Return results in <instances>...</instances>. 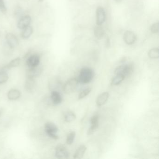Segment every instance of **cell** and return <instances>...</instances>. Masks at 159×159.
<instances>
[{
	"instance_id": "cell-1",
	"label": "cell",
	"mask_w": 159,
	"mask_h": 159,
	"mask_svg": "<svg viewBox=\"0 0 159 159\" xmlns=\"http://www.w3.org/2000/svg\"><path fill=\"white\" fill-rule=\"evenodd\" d=\"M95 76L94 70L89 67H84L81 70L79 75V81L82 84L91 82Z\"/></svg>"
},
{
	"instance_id": "cell-2",
	"label": "cell",
	"mask_w": 159,
	"mask_h": 159,
	"mask_svg": "<svg viewBox=\"0 0 159 159\" xmlns=\"http://www.w3.org/2000/svg\"><path fill=\"white\" fill-rule=\"evenodd\" d=\"M44 130L46 134L52 139L57 140L59 139L57 135L58 128L57 126L52 122H47L44 125Z\"/></svg>"
},
{
	"instance_id": "cell-3",
	"label": "cell",
	"mask_w": 159,
	"mask_h": 159,
	"mask_svg": "<svg viewBox=\"0 0 159 159\" xmlns=\"http://www.w3.org/2000/svg\"><path fill=\"white\" fill-rule=\"evenodd\" d=\"M134 70V66L133 64H128L123 65L118 67L115 69L114 73L116 75H123L125 78L130 76Z\"/></svg>"
},
{
	"instance_id": "cell-4",
	"label": "cell",
	"mask_w": 159,
	"mask_h": 159,
	"mask_svg": "<svg viewBox=\"0 0 159 159\" xmlns=\"http://www.w3.org/2000/svg\"><path fill=\"white\" fill-rule=\"evenodd\" d=\"M79 81L76 78L69 80L63 86V91L66 94H70L77 90Z\"/></svg>"
},
{
	"instance_id": "cell-5",
	"label": "cell",
	"mask_w": 159,
	"mask_h": 159,
	"mask_svg": "<svg viewBox=\"0 0 159 159\" xmlns=\"http://www.w3.org/2000/svg\"><path fill=\"white\" fill-rule=\"evenodd\" d=\"M69 151L64 145H57L55 148V156L58 159H68L69 158Z\"/></svg>"
},
{
	"instance_id": "cell-6",
	"label": "cell",
	"mask_w": 159,
	"mask_h": 159,
	"mask_svg": "<svg viewBox=\"0 0 159 159\" xmlns=\"http://www.w3.org/2000/svg\"><path fill=\"white\" fill-rule=\"evenodd\" d=\"M6 43L11 49H15L19 44V40L13 33L9 32L5 35Z\"/></svg>"
},
{
	"instance_id": "cell-7",
	"label": "cell",
	"mask_w": 159,
	"mask_h": 159,
	"mask_svg": "<svg viewBox=\"0 0 159 159\" xmlns=\"http://www.w3.org/2000/svg\"><path fill=\"white\" fill-rule=\"evenodd\" d=\"M40 60L41 57L38 54H33L27 57L26 61V64L29 68L35 67L39 65Z\"/></svg>"
},
{
	"instance_id": "cell-8",
	"label": "cell",
	"mask_w": 159,
	"mask_h": 159,
	"mask_svg": "<svg viewBox=\"0 0 159 159\" xmlns=\"http://www.w3.org/2000/svg\"><path fill=\"white\" fill-rule=\"evenodd\" d=\"M50 99L52 105L57 106L62 103L63 101V97L59 91H52Z\"/></svg>"
},
{
	"instance_id": "cell-9",
	"label": "cell",
	"mask_w": 159,
	"mask_h": 159,
	"mask_svg": "<svg viewBox=\"0 0 159 159\" xmlns=\"http://www.w3.org/2000/svg\"><path fill=\"white\" fill-rule=\"evenodd\" d=\"M32 19L29 15L24 16L18 20L17 27L19 30H23L24 29L30 26Z\"/></svg>"
},
{
	"instance_id": "cell-10",
	"label": "cell",
	"mask_w": 159,
	"mask_h": 159,
	"mask_svg": "<svg viewBox=\"0 0 159 159\" xmlns=\"http://www.w3.org/2000/svg\"><path fill=\"white\" fill-rule=\"evenodd\" d=\"M43 70V68L39 66V65L35 67L29 68L27 71V77L36 79L41 75Z\"/></svg>"
},
{
	"instance_id": "cell-11",
	"label": "cell",
	"mask_w": 159,
	"mask_h": 159,
	"mask_svg": "<svg viewBox=\"0 0 159 159\" xmlns=\"http://www.w3.org/2000/svg\"><path fill=\"white\" fill-rule=\"evenodd\" d=\"M90 123L91 126L87 132V135H91L93 134L98 128L99 125V116L98 114L93 115L91 118Z\"/></svg>"
},
{
	"instance_id": "cell-12",
	"label": "cell",
	"mask_w": 159,
	"mask_h": 159,
	"mask_svg": "<svg viewBox=\"0 0 159 159\" xmlns=\"http://www.w3.org/2000/svg\"><path fill=\"white\" fill-rule=\"evenodd\" d=\"M123 39L126 44L132 45L135 43L137 37L134 32L130 30H127L124 33Z\"/></svg>"
},
{
	"instance_id": "cell-13",
	"label": "cell",
	"mask_w": 159,
	"mask_h": 159,
	"mask_svg": "<svg viewBox=\"0 0 159 159\" xmlns=\"http://www.w3.org/2000/svg\"><path fill=\"white\" fill-rule=\"evenodd\" d=\"M21 58L19 57H16L14 59L11 60L7 65L3 66L0 69V70H3V71H8V70H10L11 69L17 67L21 64Z\"/></svg>"
},
{
	"instance_id": "cell-14",
	"label": "cell",
	"mask_w": 159,
	"mask_h": 159,
	"mask_svg": "<svg viewBox=\"0 0 159 159\" xmlns=\"http://www.w3.org/2000/svg\"><path fill=\"white\" fill-rule=\"evenodd\" d=\"M96 17L98 25H101L106 20V12L103 7H98L96 11Z\"/></svg>"
},
{
	"instance_id": "cell-15",
	"label": "cell",
	"mask_w": 159,
	"mask_h": 159,
	"mask_svg": "<svg viewBox=\"0 0 159 159\" xmlns=\"http://www.w3.org/2000/svg\"><path fill=\"white\" fill-rule=\"evenodd\" d=\"M36 82L35 79L27 77L25 84V88L26 92L32 93L36 87Z\"/></svg>"
},
{
	"instance_id": "cell-16",
	"label": "cell",
	"mask_w": 159,
	"mask_h": 159,
	"mask_svg": "<svg viewBox=\"0 0 159 159\" xmlns=\"http://www.w3.org/2000/svg\"><path fill=\"white\" fill-rule=\"evenodd\" d=\"M21 96V92L17 89H11L7 93V98L11 101H15L20 98Z\"/></svg>"
},
{
	"instance_id": "cell-17",
	"label": "cell",
	"mask_w": 159,
	"mask_h": 159,
	"mask_svg": "<svg viewBox=\"0 0 159 159\" xmlns=\"http://www.w3.org/2000/svg\"><path fill=\"white\" fill-rule=\"evenodd\" d=\"M109 98V93L108 92L102 93L98 97L96 100V104L98 107H100L106 104Z\"/></svg>"
},
{
	"instance_id": "cell-18",
	"label": "cell",
	"mask_w": 159,
	"mask_h": 159,
	"mask_svg": "<svg viewBox=\"0 0 159 159\" xmlns=\"http://www.w3.org/2000/svg\"><path fill=\"white\" fill-rule=\"evenodd\" d=\"M62 83L61 80L57 79H53L49 84V88L52 91H58L57 89L61 88Z\"/></svg>"
},
{
	"instance_id": "cell-19",
	"label": "cell",
	"mask_w": 159,
	"mask_h": 159,
	"mask_svg": "<svg viewBox=\"0 0 159 159\" xmlns=\"http://www.w3.org/2000/svg\"><path fill=\"white\" fill-rule=\"evenodd\" d=\"M33 33V28L31 26L27 27L22 30L21 37L22 39L27 40L29 39Z\"/></svg>"
},
{
	"instance_id": "cell-20",
	"label": "cell",
	"mask_w": 159,
	"mask_h": 159,
	"mask_svg": "<svg viewBox=\"0 0 159 159\" xmlns=\"http://www.w3.org/2000/svg\"><path fill=\"white\" fill-rule=\"evenodd\" d=\"M87 149V147L85 145H81L80 146L75 152L73 158L75 159H81L83 157Z\"/></svg>"
},
{
	"instance_id": "cell-21",
	"label": "cell",
	"mask_w": 159,
	"mask_h": 159,
	"mask_svg": "<svg viewBox=\"0 0 159 159\" xmlns=\"http://www.w3.org/2000/svg\"><path fill=\"white\" fill-rule=\"evenodd\" d=\"M94 33L97 39H102L104 35V30L101 25H98L96 26L94 30Z\"/></svg>"
},
{
	"instance_id": "cell-22",
	"label": "cell",
	"mask_w": 159,
	"mask_h": 159,
	"mask_svg": "<svg viewBox=\"0 0 159 159\" xmlns=\"http://www.w3.org/2000/svg\"><path fill=\"white\" fill-rule=\"evenodd\" d=\"M76 119V115L73 111H68L66 112L64 116L65 121L69 123L73 121Z\"/></svg>"
},
{
	"instance_id": "cell-23",
	"label": "cell",
	"mask_w": 159,
	"mask_h": 159,
	"mask_svg": "<svg viewBox=\"0 0 159 159\" xmlns=\"http://www.w3.org/2000/svg\"><path fill=\"white\" fill-rule=\"evenodd\" d=\"M149 57L151 59H157L159 57V50L158 48L150 49L148 52Z\"/></svg>"
},
{
	"instance_id": "cell-24",
	"label": "cell",
	"mask_w": 159,
	"mask_h": 159,
	"mask_svg": "<svg viewBox=\"0 0 159 159\" xmlns=\"http://www.w3.org/2000/svg\"><path fill=\"white\" fill-rule=\"evenodd\" d=\"M125 77L121 75L117 74L115 77L112 79L111 81V84L113 85H118L122 82L125 80Z\"/></svg>"
},
{
	"instance_id": "cell-25",
	"label": "cell",
	"mask_w": 159,
	"mask_h": 159,
	"mask_svg": "<svg viewBox=\"0 0 159 159\" xmlns=\"http://www.w3.org/2000/svg\"><path fill=\"white\" fill-rule=\"evenodd\" d=\"M9 75L7 71L0 70V84H3L8 81Z\"/></svg>"
},
{
	"instance_id": "cell-26",
	"label": "cell",
	"mask_w": 159,
	"mask_h": 159,
	"mask_svg": "<svg viewBox=\"0 0 159 159\" xmlns=\"http://www.w3.org/2000/svg\"><path fill=\"white\" fill-rule=\"evenodd\" d=\"M76 136V132L71 131L68 135L66 139V144L69 145H71L74 142Z\"/></svg>"
},
{
	"instance_id": "cell-27",
	"label": "cell",
	"mask_w": 159,
	"mask_h": 159,
	"mask_svg": "<svg viewBox=\"0 0 159 159\" xmlns=\"http://www.w3.org/2000/svg\"><path fill=\"white\" fill-rule=\"evenodd\" d=\"M91 90H92V89H91L90 87H89V88H86V89L83 90V91L81 92L79 94L78 99H82L86 97L91 93Z\"/></svg>"
},
{
	"instance_id": "cell-28",
	"label": "cell",
	"mask_w": 159,
	"mask_h": 159,
	"mask_svg": "<svg viewBox=\"0 0 159 159\" xmlns=\"http://www.w3.org/2000/svg\"><path fill=\"white\" fill-rule=\"evenodd\" d=\"M23 13H24V12H23V10L22 8H20V7H17V8H16L15 11V16H16V18H18V20L22 16H23Z\"/></svg>"
},
{
	"instance_id": "cell-29",
	"label": "cell",
	"mask_w": 159,
	"mask_h": 159,
	"mask_svg": "<svg viewBox=\"0 0 159 159\" xmlns=\"http://www.w3.org/2000/svg\"><path fill=\"white\" fill-rule=\"evenodd\" d=\"M0 11L3 14L7 13V8L4 0H0Z\"/></svg>"
},
{
	"instance_id": "cell-30",
	"label": "cell",
	"mask_w": 159,
	"mask_h": 159,
	"mask_svg": "<svg viewBox=\"0 0 159 159\" xmlns=\"http://www.w3.org/2000/svg\"><path fill=\"white\" fill-rule=\"evenodd\" d=\"M150 30L152 33H157L159 31V24L158 22L154 23L151 26Z\"/></svg>"
},
{
	"instance_id": "cell-31",
	"label": "cell",
	"mask_w": 159,
	"mask_h": 159,
	"mask_svg": "<svg viewBox=\"0 0 159 159\" xmlns=\"http://www.w3.org/2000/svg\"><path fill=\"white\" fill-rule=\"evenodd\" d=\"M3 112H4V109L3 108H0V117H1Z\"/></svg>"
},
{
	"instance_id": "cell-32",
	"label": "cell",
	"mask_w": 159,
	"mask_h": 159,
	"mask_svg": "<svg viewBox=\"0 0 159 159\" xmlns=\"http://www.w3.org/2000/svg\"><path fill=\"white\" fill-rule=\"evenodd\" d=\"M123 0H115V2L118 3H120V2H121Z\"/></svg>"
}]
</instances>
